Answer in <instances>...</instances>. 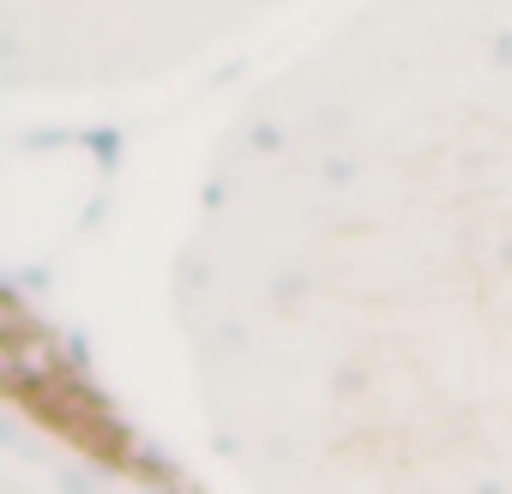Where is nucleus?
I'll use <instances>...</instances> for the list:
<instances>
[{"label":"nucleus","instance_id":"f257e3e1","mask_svg":"<svg viewBox=\"0 0 512 494\" xmlns=\"http://www.w3.org/2000/svg\"><path fill=\"white\" fill-rule=\"evenodd\" d=\"M13 392H19V404L25 410H37L61 440H73L79 452H103V458H121V446H127V434L103 416V404H97V392H85V386H73V380H61V374H19L13 380Z\"/></svg>","mask_w":512,"mask_h":494}]
</instances>
